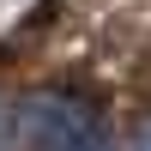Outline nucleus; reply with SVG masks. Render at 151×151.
I'll list each match as a JSON object with an SVG mask.
<instances>
[{
	"label": "nucleus",
	"mask_w": 151,
	"mask_h": 151,
	"mask_svg": "<svg viewBox=\"0 0 151 151\" xmlns=\"http://www.w3.org/2000/svg\"><path fill=\"white\" fill-rule=\"evenodd\" d=\"M0 151H109V133L79 97L24 91L0 97Z\"/></svg>",
	"instance_id": "obj_1"
},
{
	"label": "nucleus",
	"mask_w": 151,
	"mask_h": 151,
	"mask_svg": "<svg viewBox=\"0 0 151 151\" xmlns=\"http://www.w3.org/2000/svg\"><path fill=\"white\" fill-rule=\"evenodd\" d=\"M133 151H151V121H145L139 133H133Z\"/></svg>",
	"instance_id": "obj_2"
}]
</instances>
